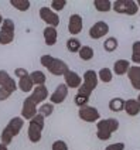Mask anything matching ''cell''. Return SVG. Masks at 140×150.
<instances>
[{"label": "cell", "instance_id": "6da1fadb", "mask_svg": "<svg viewBox=\"0 0 140 150\" xmlns=\"http://www.w3.org/2000/svg\"><path fill=\"white\" fill-rule=\"evenodd\" d=\"M40 62H41L42 67L47 68L48 72H51V74L55 75V76H64V75L69 71V67H68V64H66L65 61H62V59H59V58H55V57H52V55H49V54L41 55Z\"/></svg>", "mask_w": 140, "mask_h": 150}, {"label": "cell", "instance_id": "7a4b0ae2", "mask_svg": "<svg viewBox=\"0 0 140 150\" xmlns=\"http://www.w3.org/2000/svg\"><path fill=\"white\" fill-rule=\"evenodd\" d=\"M23 126H24V119L21 116L11 117V119L8 120L7 126L1 130V134H0V140H1V143L6 144V146H8L10 143L13 142V139L21 132Z\"/></svg>", "mask_w": 140, "mask_h": 150}, {"label": "cell", "instance_id": "3957f363", "mask_svg": "<svg viewBox=\"0 0 140 150\" xmlns=\"http://www.w3.org/2000/svg\"><path fill=\"white\" fill-rule=\"evenodd\" d=\"M96 137L99 140H109L112 133H115L119 129V120L115 117L100 119L96 122Z\"/></svg>", "mask_w": 140, "mask_h": 150}, {"label": "cell", "instance_id": "277c9868", "mask_svg": "<svg viewBox=\"0 0 140 150\" xmlns=\"http://www.w3.org/2000/svg\"><path fill=\"white\" fill-rule=\"evenodd\" d=\"M44 120H45V117H42L38 113V115H35L28 122L27 136H28V140L31 143H38L41 140V133H42V129H44Z\"/></svg>", "mask_w": 140, "mask_h": 150}, {"label": "cell", "instance_id": "5b68a950", "mask_svg": "<svg viewBox=\"0 0 140 150\" xmlns=\"http://www.w3.org/2000/svg\"><path fill=\"white\" fill-rule=\"evenodd\" d=\"M112 8L117 14H124V16H136L140 10L137 1L134 0H115L112 1Z\"/></svg>", "mask_w": 140, "mask_h": 150}, {"label": "cell", "instance_id": "8992f818", "mask_svg": "<svg viewBox=\"0 0 140 150\" xmlns=\"http://www.w3.org/2000/svg\"><path fill=\"white\" fill-rule=\"evenodd\" d=\"M14 30L16 25L11 18H4L3 24L0 27V44L1 45H7L14 40Z\"/></svg>", "mask_w": 140, "mask_h": 150}, {"label": "cell", "instance_id": "52a82bcc", "mask_svg": "<svg viewBox=\"0 0 140 150\" xmlns=\"http://www.w3.org/2000/svg\"><path fill=\"white\" fill-rule=\"evenodd\" d=\"M14 74L18 78V89L21 92H25V93H28V92H33L34 89V82L33 79H31V76L28 74V71L24 69V68H16L14 69Z\"/></svg>", "mask_w": 140, "mask_h": 150}, {"label": "cell", "instance_id": "ba28073f", "mask_svg": "<svg viewBox=\"0 0 140 150\" xmlns=\"http://www.w3.org/2000/svg\"><path fill=\"white\" fill-rule=\"evenodd\" d=\"M40 18H41L48 27H54V28H57L58 25H59V21H61L58 13H55L52 8L47 7V6H44V7L40 8Z\"/></svg>", "mask_w": 140, "mask_h": 150}, {"label": "cell", "instance_id": "9c48e42d", "mask_svg": "<svg viewBox=\"0 0 140 150\" xmlns=\"http://www.w3.org/2000/svg\"><path fill=\"white\" fill-rule=\"evenodd\" d=\"M78 116H79L81 120L88 122V123H93V122L100 120V113H99V110L96 108H93V106H89V105L79 108V110H78Z\"/></svg>", "mask_w": 140, "mask_h": 150}, {"label": "cell", "instance_id": "30bf717a", "mask_svg": "<svg viewBox=\"0 0 140 150\" xmlns=\"http://www.w3.org/2000/svg\"><path fill=\"white\" fill-rule=\"evenodd\" d=\"M35 115H38V108L37 105L34 103L31 98H25L24 102H23V108H21V117L23 119H27L28 122L33 119Z\"/></svg>", "mask_w": 140, "mask_h": 150}, {"label": "cell", "instance_id": "8fae6325", "mask_svg": "<svg viewBox=\"0 0 140 150\" xmlns=\"http://www.w3.org/2000/svg\"><path fill=\"white\" fill-rule=\"evenodd\" d=\"M107 33H109V25L106 21H96L89 28V37L92 40H99V38L105 37Z\"/></svg>", "mask_w": 140, "mask_h": 150}, {"label": "cell", "instance_id": "7c38bea8", "mask_svg": "<svg viewBox=\"0 0 140 150\" xmlns=\"http://www.w3.org/2000/svg\"><path fill=\"white\" fill-rule=\"evenodd\" d=\"M68 86H66L65 83H59L57 88H55V91L51 93V96H49V100H51V103L52 105H59V103H62L64 100L66 99V96H68Z\"/></svg>", "mask_w": 140, "mask_h": 150}, {"label": "cell", "instance_id": "4fadbf2b", "mask_svg": "<svg viewBox=\"0 0 140 150\" xmlns=\"http://www.w3.org/2000/svg\"><path fill=\"white\" fill-rule=\"evenodd\" d=\"M82 27H83V20L81 14H71L69 16V20H68V31L72 34V35H76L82 31Z\"/></svg>", "mask_w": 140, "mask_h": 150}, {"label": "cell", "instance_id": "5bb4252c", "mask_svg": "<svg viewBox=\"0 0 140 150\" xmlns=\"http://www.w3.org/2000/svg\"><path fill=\"white\" fill-rule=\"evenodd\" d=\"M48 95L49 93H48L47 86L45 85H38V86H34L30 98H31V100H33L35 105H40V103H42L44 100L48 98Z\"/></svg>", "mask_w": 140, "mask_h": 150}, {"label": "cell", "instance_id": "9a60e30c", "mask_svg": "<svg viewBox=\"0 0 140 150\" xmlns=\"http://www.w3.org/2000/svg\"><path fill=\"white\" fill-rule=\"evenodd\" d=\"M64 81H65V85L68 88H72V89H76V88H79L81 85H82V76L78 74V72H75V71H68L65 75H64Z\"/></svg>", "mask_w": 140, "mask_h": 150}, {"label": "cell", "instance_id": "2e32d148", "mask_svg": "<svg viewBox=\"0 0 140 150\" xmlns=\"http://www.w3.org/2000/svg\"><path fill=\"white\" fill-rule=\"evenodd\" d=\"M98 82H99L98 74H96L93 69L85 71V74H83V76H82V83L86 88H89L91 91H93V89L98 86Z\"/></svg>", "mask_w": 140, "mask_h": 150}, {"label": "cell", "instance_id": "e0dca14e", "mask_svg": "<svg viewBox=\"0 0 140 150\" xmlns=\"http://www.w3.org/2000/svg\"><path fill=\"white\" fill-rule=\"evenodd\" d=\"M0 86H4V88H8V89H11V91L14 92L17 89V83L16 81L10 76L7 71H4V69H0Z\"/></svg>", "mask_w": 140, "mask_h": 150}, {"label": "cell", "instance_id": "ac0fdd59", "mask_svg": "<svg viewBox=\"0 0 140 150\" xmlns=\"http://www.w3.org/2000/svg\"><path fill=\"white\" fill-rule=\"evenodd\" d=\"M127 78L133 88L140 91V65H132L127 72Z\"/></svg>", "mask_w": 140, "mask_h": 150}, {"label": "cell", "instance_id": "d6986e66", "mask_svg": "<svg viewBox=\"0 0 140 150\" xmlns=\"http://www.w3.org/2000/svg\"><path fill=\"white\" fill-rule=\"evenodd\" d=\"M42 35H44V41L47 45L49 47H52V45H55L57 44V40H58V33H57V28H54V27H45L44 28V31H42Z\"/></svg>", "mask_w": 140, "mask_h": 150}, {"label": "cell", "instance_id": "ffe728a7", "mask_svg": "<svg viewBox=\"0 0 140 150\" xmlns=\"http://www.w3.org/2000/svg\"><path fill=\"white\" fill-rule=\"evenodd\" d=\"M130 62L127 61V59H117L115 61V64H113V72L116 75H124L129 72V69H130Z\"/></svg>", "mask_w": 140, "mask_h": 150}, {"label": "cell", "instance_id": "44dd1931", "mask_svg": "<svg viewBox=\"0 0 140 150\" xmlns=\"http://www.w3.org/2000/svg\"><path fill=\"white\" fill-rule=\"evenodd\" d=\"M124 112L129 116H137L140 113V105L136 99H127L124 102Z\"/></svg>", "mask_w": 140, "mask_h": 150}, {"label": "cell", "instance_id": "7402d4cb", "mask_svg": "<svg viewBox=\"0 0 140 150\" xmlns=\"http://www.w3.org/2000/svg\"><path fill=\"white\" fill-rule=\"evenodd\" d=\"M124 102L126 100L123 98H119V96L112 98L109 100V109L112 112H122V110H124Z\"/></svg>", "mask_w": 140, "mask_h": 150}, {"label": "cell", "instance_id": "603a6c76", "mask_svg": "<svg viewBox=\"0 0 140 150\" xmlns=\"http://www.w3.org/2000/svg\"><path fill=\"white\" fill-rule=\"evenodd\" d=\"M93 7L100 13H106L112 10V1L110 0H95L93 1Z\"/></svg>", "mask_w": 140, "mask_h": 150}, {"label": "cell", "instance_id": "cb8c5ba5", "mask_svg": "<svg viewBox=\"0 0 140 150\" xmlns=\"http://www.w3.org/2000/svg\"><path fill=\"white\" fill-rule=\"evenodd\" d=\"M30 76H31V79H33L34 82V86H38V85H45V81H47V76H45V74L42 72V71H33L31 74H30Z\"/></svg>", "mask_w": 140, "mask_h": 150}, {"label": "cell", "instance_id": "d4e9b609", "mask_svg": "<svg viewBox=\"0 0 140 150\" xmlns=\"http://www.w3.org/2000/svg\"><path fill=\"white\" fill-rule=\"evenodd\" d=\"M78 55H79V58L82 59V61H91V59L93 58V55H95V52H93V48H92V47H89V45H82V48L79 50Z\"/></svg>", "mask_w": 140, "mask_h": 150}, {"label": "cell", "instance_id": "484cf974", "mask_svg": "<svg viewBox=\"0 0 140 150\" xmlns=\"http://www.w3.org/2000/svg\"><path fill=\"white\" fill-rule=\"evenodd\" d=\"M81 48H82V44H81V41L78 38L71 37V38L66 40V50L69 52H79Z\"/></svg>", "mask_w": 140, "mask_h": 150}, {"label": "cell", "instance_id": "4316f807", "mask_svg": "<svg viewBox=\"0 0 140 150\" xmlns=\"http://www.w3.org/2000/svg\"><path fill=\"white\" fill-rule=\"evenodd\" d=\"M98 78H99V81H102V82H105V83H109L113 79V71L109 69V68H102V69H99Z\"/></svg>", "mask_w": 140, "mask_h": 150}, {"label": "cell", "instance_id": "83f0119b", "mask_svg": "<svg viewBox=\"0 0 140 150\" xmlns=\"http://www.w3.org/2000/svg\"><path fill=\"white\" fill-rule=\"evenodd\" d=\"M117 38L116 37H107L106 40L103 41V50L107 51V52H113V51L117 50Z\"/></svg>", "mask_w": 140, "mask_h": 150}, {"label": "cell", "instance_id": "f1b7e54d", "mask_svg": "<svg viewBox=\"0 0 140 150\" xmlns=\"http://www.w3.org/2000/svg\"><path fill=\"white\" fill-rule=\"evenodd\" d=\"M52 112H54V105H52L51 102H44V103L40 105V108H38V113H40L42 117L51 116Z\"/></svg>", "mask_w": 140, "mask_h": 150}, {"label": "cell", "instance_id": "f546056e", "mask_svg": "<svg viewBox=\"0 0 140 150\" xmlns=\"http://www.w3.org/2000/svg\"><path fill=\"white\" fill-rule=\"evenodd\" d=\"M10 4L14 8H17L18 11H27L31 6V3L28 0H10Z\"/></svg>", "mask_w": 140, "mask_h": 150}, {"label": "cell", "instance_id": "4dcf8cb0", "mask_svg": "<svg viewBox=\"0 0 140 150\" xmlns=\"http://www.w3.org/2000/svg\"><path fill=\"white\" fill-rule=\"evenodd\" d=\"M132 61L134 65H140V40L132 44Z\"/></svg>", "mask_w": 140, "mask_h": 150}, {"label": "cell", "instance_id": "1f68e13d", "mask_svg": "<svg viewBox=\"0 0 140 150\" xmlns=\"http://www.w3.org/2000/svg\"><path fill=\"white\" fill-rule=\"evenodd\" d=\"M74 102H75V105H76L78 108H82V106H86V105H88L89 98L85 96V95H82V93H76L75 98H74Z\"/></svg>", "mask_w": 140, "mask_h": 150}, {"label": "cell", "instance_id": "d6a6232c", "mask_svg": "<svg viewBox=\"0 0 140 150\" xmlns=\"http://www.w3.org/2000/svg\"><path fill=\"white\" fill-rule=\"evenodd\" d=\"M66 6V0H52L51 1V8L57 13V11H61L62 8Z\"/></svg>", "mask_w": 140, "mask_h": 150}, {"label": "cell", "instance_id": "836d02e7", "mask_svg": "<svg viewBox=\"0 0 140 150\" xmlns=\"http://www.w3.org/2000/svg\"><path fill=\"white\" fill-rule=\"evenodd\" d=\"M51 150H68V144L64 140H55L51 144Z\"/></svg>", "mask_w": 140, "mask_h": 150}, {"label": "cell", "instance_id": "e575fe53", "mask_svg": "<svg viewBox=\"0 0 140 150\" xmlns=\"http://www.w3.org/2000/svg\"><path fill=\"white\" fill-rule=\"evenodd\" d=\"M13 91L8 89V88H4V86H0V100H6L11 96Z\"/></svg>", "mask_w": 140, "mask_h": 150}, {"label": "cell", "instance_id": "d590c367", "mask_svg": "<svg viewBox=\"0 0 140 150\" xmlns=\"http://www.w3.org/2000/svg\"><path fill=\"white\" fill-rule=\"evenodd\" d=\"M105 150H124V143L117 142V143H112L105 147Z\"/></svg>", "mask_w": 140, "mask_h": 150}, {"label": "cell", "instance_id": "8d00e7d4", "mask_svg": "<svg viewBox=\"0 0 140 150\" xmlns=\"http://www.w3.org/2000/svg\"><path fill=\"white\" fill-rule=\"evenodd\" d=\"M92 92L93 91H91L89 88H86L85 85H81L79 88H78V93H82V95H85V96H88V98H91V95H92Z\"/></svg>", "mask_w": 140, "mask_h": 150}, {"label": "cell", "instance_id": "74e56055", "mask_svg": "<svg viewBox=\"0 0 140 150\" xmlns=\"http://www.w3.org/2000/svg\"><path fill=\"white\" fill-rule=\"evenodd\" d=\"M0 150H8V149H7V146H6V144H3V143L0 142Z\"/></svg>", "mask_w": 140, "mask_h": 150}, {"label": "cell", "instance_id": "f35d334b", "mask_svg": "<svg viewBox=\"0 0 140 150\" xmlns=\"http://www.w3.org/2000/svg\"><path fill=\"white\" fill-rule=\"evenodd\" d=\"M3 21H4V18L1 17V13H0V27H1V24H3Z\"/></svg>", "mask_w": 140, "mask_h": 150}, {"label": "cell", "instance_id": "ab89813d", "mask_svg": "<svg viewBox=\"0 0 140 150\" xmlns=\"http://www.w3.org/2000/svg\"><path fill=\"white\" fill-rule=\"evenodd\" d=\"M136 100L139 102V105H140V93H139V96H137V99H136Z\"/></svg>", "mask_w": 140, "mask_h": 150}, {"label": "cell", "instance_id": "60d3db41", "mask_svg": "<svg viewBox=\"0 0 140 150\" xmlns=\"http://www.w3.org/2000/svg\"><path fill=\"white\" fill-rule=\"evenodd\" d=\"M137 6H139V8H140V0H137Z\"/></svg>", "mask_w": 140, "mask_h": 150}]
</instances>
